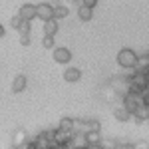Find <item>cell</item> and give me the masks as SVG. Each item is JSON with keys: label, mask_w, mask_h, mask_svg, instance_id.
<instances>
[{"label": "cell", "mask_w": 149, "mask_h": 149, "mask_svg": "<svg viewBox=\"0 0 149 149\" xmlns=\"http://www.w3.org/2000/svg\"><path fill=\"white\" fill-rule=\"evenodd\" d=\"M117 66L119 68H123V70H133V68H137V60L139 56L131 50V48H121L119 52H117Z\"/></svg>", "instance_id": "6da1fadb"}, {"label": "cell", "mask_w": 149, "mask_h": 149, "mask_svg": "<svg viewBox=\"0 0 149 149\" xmlns=\"http://www.w3.org/2000/svg\"><path fill=\"white\" fill-rule=\"evenodd\" d=\"M121 105L129 109L131 113H135L139 105H143V95L141 93H135V92H127L125 95H121Z\"/></svg>", "instance_id": "7a4b0ae2"}, {"label": "cell", "mask_w": 149, "mask_h": 149, "mask_svg": "<svg viewBox=\"0 0 149 149\" xmlns=\"http://www.w3.org/2000/svg\"><path fill=\"white\" fill-rule=\"evenodd\" d=\"M36 12H38V18H40L42 22L52 20V18H54V4L40 2V4H36Z\"/></svg>", "instance_id": "3957f363"}, {"label": "cell", "mask_w": 149, "mask_h": 149, "mask_svg": "<svg viewBox=\"0 0 149 149\" xmlns=\"http://www.w3.org/2000/svg\"><path fill=\"white\" fill-rule=\"evenodd\" d=\"M54 60H56V64H70L72 62V52L64 46H58L54 48Z\"/></svg>", "instance_id": "277c9868"}, {"label": "cell", "mask_w": 149, "mask_h": 149, "mask_svg": "<svg viewBox=\"0 0 149 149\" xmlns=\"http://www.w3.org/2000/svg\"><path fill=\"white\" fill-rule=\"evenodd\" d=\"M18 14L22 16L24 20L32 22L34 18H38V12H36V4H30V2L22 4V6H20V10H18Z\"/></svg>", "instance_id": "5b68a950"}, {"label": "cell", "mask_w": 149, "mask_h": 149, "mask_svg": "<svg viewBox=\"0 0 149 149\" xmlns=\"http://www.w3.org/2000/svg\"><path fill=\"white\" fill-rule=\"evenodd\" d=\"M113 117L117 119V121H129V119H133V113L129 111V109H125L123 105H115V109H113Z\"/></svg>", "instance_id": "8992f818"}, {"label": "cell", "mask_w": 149, "mask_h": 149, "mask_svg": "<svg viewBox=\"0 0 149 149\" xmlns=\"http://www.w3.org/2000/svg\"><path fill=\"white\" fill-rule=\"evenodd\" d=\"M81 78V72L80 68H74V66H68V68L64 70V80L70 81V84H74V81H78Z\"/></svg>", "instance_id": "52a82bcc"}, {"label": "cell", "mask_w": 149, "mask_h": 149, "mask_svg": "<svg viewBox=\"0 0 149 149\" xmlns=\"http://www.w3.org/2000/svg\"><path fill=\"white\" fill-rule=\"evenodd\" d=\"M26 84H28L26 76H24V74H18V76L14 78V81H12V93L24 92V90H26Z\"/></svg>", "instance_id": "ba28073f"}, {"label": "cell", "mask_w": 149, "mask_h": 149, "mask_svg": "<svg viewBox=\"0 0 149 149\" xmlns=\"http://www.w3.org/2000/svg\"><path fill=\"white\" fill-rule=\"evenodd\" d=\"M133 119H135V123H141V121H149V105H139L137 109H135V113H133Z\"/></svg>", "instance_id": "9c48e42d"}, {"label": "cell", "mask_w": 149, "mask_h": 149, "mask_svg": "<svg viewBox=\"0 0 149 149\" xmlns=\"http://www.w3.org/2000/svg\"><path fill=\"white\" fill-rule=\"evenodd\" d=\"M78 18H80L81 22H90V20L93 18V8L86 6V4L78 6Z\"/></svg>", "instance_id": "30bf717a"}, {"label": "cell", "mask_w": 149, "mask_h": 149, "mask_svg": "<svg viewBox=\"0 0 149 149\" xmlns=\"http://www.w3.org/2000/svg\"><path fill=\"white\" fill-rule=\"evenodd\" d=\"M30 137H28V133L24 131V129H18L16 133H14V139H12V143H14V147H22L24 143H28Z\"/></svg>", "instance_id": "8fae6325"}, {"label": "cell", "mask_w": 149, "mask_h": 149, "mask_svg": "<svg viewBox=\"0 0 149 149\" xmlns=\"http://www.w3.org/2000/svg\"><path fill=\"white\" fill-rule=\"evenodd\" d=\"M58 20L56 18H52V20H46L44 22V36H56L58 34Z\"/></svg>", "instance_id": "7c38bea8"}, {"label": "cell", "mask_w": 149, "mask_h": 149, "mask_svg": "<svg viewBox=\"0 0 149 149\" xmlns=\"http://www.w3.org/2000/svg\"><path fill=\"white\" fill-rule=\"evenodd\" d=\"M60 129H64V131H76V119H72V117H62L60 119V123H58Z\"/></svg>", "instance_id": "4fadbf2b"}, {"label": "cell", "mask_w": 149, "mask_h": 149, "mask_svg": "<svg viewBox=\"0 0 149 149\" xmlns=\"http://www.w3.org/2000/svg\"><path fill=\"white\" fill-rule=\"evenodd\" d=\"M137 72H141V74H145V72H147L149 70V52L147 54H141V56H139V60H137Z\"/></svg>", "instance_id": "5bb4252c"}, {"label": "cell", "mask_w": 149, "mask_h": 149, "mask_svg": "<svg viewBox=\"0 0 149 149\" xmlns=\"http://www.w3.org/2000/svg\"><path fill=\"white\" fill-rule=\"evenodd\" d=\"M68 14H70V8L66 6V4H56V6H54V18H56V20L66 18Z\"/></svg>", "instance_id": "9a60e30c"}, {"label": "cell", "mask_w": 149, "mask_h": 149, "mask_svg": "<svg viewBox=\"0 0 149 149\" xmlns=\"http://www.w3.org/2000/svg\"><path fill=\"white\" fill-rule=\"evenodd\" d=\"M86 137H88V143L92 145V143H102V133L100 131H90V133H86Z\"/></svg>", "instance_id": "2e32d148"}, {"label": "cell", "mask_w": 149, "mask_h": 149, "mask_svg": "<svg viewBox=\"0 0 149 149\" xmlns=\"http://www.w3.org/2000/svg\"><path fill=\"white\" fill-rule=\"evenodd\" d=\"M117 145H119V141H115V139H111V137H103L102 139V147L103 149H117Z\"/></svg>", "instance_id": "e0dca14e"}, {"label": "cell", "mask_w": 149, "mask_h": 149, "mask_svg": "<svg viewBox=\"0 0 149 149\" xmlns=\"http://www.w3.org/2000/svg\"><path fill=\"white\" fill-rule=\"evenodd\" d=\"M56 131H58V125L56 127H50V129H44V131H40V135H42V137H46L48 141H54V139H56Z\"/></svg>", "instance_id": "ac0fdd59"}, {"label": "cell", "mask_w": 149, "mask_h": 149, "mask_svg": "<svg viewBox=\"0 0 149 149\" xmlns=\"http://www.w3.org/2000/svg\"><path fill=\"white\" fill-rule=\"evenodd\" d=\"M56 36H44L42 38V46L48 48V50H52V48H56V40H54Z\"/></svg>", "instance_id": "d6986e66"}, {"label": "cell", "mask_w": 149, "mask_h": 149, "mask_svg": "<svg viewBox=\"0 0 149 149\" xmlns=\"http://www.w3.org/2000/svg\"><path fill=\"white\" fill-rule=\"evenodd\" d=\"M22 22H24V18L20 16V14H16V16H14V18L10 20V26L14 28V30H18V28L22 26Z\"/></svg>", "instance_id": "ffe728a7"}, {"label": "cell", "mask_w": 149, "mask_h": 149, "mask_svg": "<svg viewBox=\"0 0 149 149\" xmlns=\"http://www.w3.org/2000/svg\"><path fill=\"white\" fill-rule=\"evenodd\" d=\"M30 30H32V22H28V20H24L22 26L18 28V32H20V34H30Z\"/></svg>", "instance_id": "44dd1931"}, {"label": "cell", "mask_w": 149, "mask_h": 149, "mask_svg": "<svg viewBox=\"0 0 149 149\" xmlns=\"http://www.w3.org/2000/svg\"><path fill=\"white\" fill-rule=\"evenodd\" d=\"M20 44L22 46H30L32 42H30V34H20Z\"/></svg>", "instance_id": "7402d4cb"}, {"label": "cell", "mask_w": 149, "mask_h": 149, "mask_svg": "<svg viewBox=\"0 0 149 149\" xmlns=\"http://www.w3.org/2000/svg\"><path fill=\"white\" fill-rule=\"evenodd\" d=\"M97 2H100V0H81V4H86V6H90V8H95Z\"/></svg>", "instance_id": "603a6c76"}, {"label": "cell", "mask_w": 149, "mask_h": 149, "mask_svg": "<svg viewBox=\"0 0 149 149\" xmlns=\"http://www.w3.org/2000/svg\"><path fill=\"white\" fill-rule=\"evenodd\" d=\"M117 149H135V143H119Z\"/></svg>", "instance_id": "cb8c5ba5"}, {"label": "cell", "mask_w": 149, "mask_h": 149, "mask_svg": "<svg viewBox=\"0 0 149 149\" xmlns=\"http://www.w3.org/2000/svg\"><path fill=\"white\" fill-rule=\"evenodd\" d=\"M135 149H149V143L147 141H137L135 143Z\"/></svg>", "instance_id": "d4e9b609"}, {"label": "cell", "mask_w": 149, "mask_h": 149, "mask_svg": "<svg viewBox=\"0 0 149 149\" xmlns=\"http://www.w3.org/2000/svg\"><path fill=\"white\" fill-rule=\"evenodd\" d=\"M88 149H103L102 143H92V145H88Z\"/></svg>", "instance_id": "484cf974"}, {"label": "cell", "mask_w": 149, "mask_h": 149, "mask_svg": "<svg viewBox=\"0 0 149 149\" xmlns=\"http://www.w3.org/2000/svg\"><path fill=\"white\" fill-rule=\"evenodd\" d=\"M2 36H4V26L0 24V38H2Z\"/></svg>", "instance_id": "4316f807"}, {"label": "cell", "mask_w": 149, "mask_h": 149, "mask_svg": "<svg viewBox=\"0 0 149 149\" xmlns=\"http://www.w3.org/2000/svg\"><path fill=\"white\" fill-rule=\"evenodd\" d=\"M145 78H147V86H149V70L145 72Z\"/></svg>", "instance_id": "83f0119b"}, {"label": "cell", "mask_w": 149, "mask_h": 149, "mask_svg": "<svg viewBox=\"0 0 149 149\" xmlns=\"http://www.w3.org/2000/svg\"><path fill=\"white\" fill-rule=\"evenodd\" d=\"M12 149H20V147H12Z\"/></svg>", "instance_id": "f1b7e54d"}, {"label": "cell", "mask_w": 149, "mask_h": 149, "mask_svg": "<svg viewBox=\"0 0 149 149\" xmlns=\"http://www.w3.org/2000/svg\"><path fill=\"white\" fill-rule=\"evenodd\" d=\"M80 149H84V147H80ZM86 149H88V147H86Z\"/></svg>", "instance_id": "f546056e"}, {"label": "cell", "mask_w": 149, "mask_h": 149, "mask_svg": "<svg viewBox=\"0 0 149 149\" xmlns=\"http://www.w3.org/2000/svg\"><path fill=\"white\" fill-rule=\"evenodd\" d=\"M147 52H149V50H147Z\"/></svg>", "instance_id": "4dcf8cb0"}]
</instances>
